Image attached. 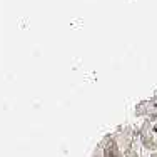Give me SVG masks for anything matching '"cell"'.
I'll return each instance as SVG.
<instances>
[{"mask_svg": "<svg viewBox=\"0 0 157 157\" xmlns=\"http://www.w3.org/2000/svg\"><path fill=\"white\" fill-rule=\"evenodd\" d=\"M155 157H157V155H155Z\"/></svg>", "mask_w": 157, "mask_h": 157, "instance_id": "1", "label": "cell"}]
</instances>
